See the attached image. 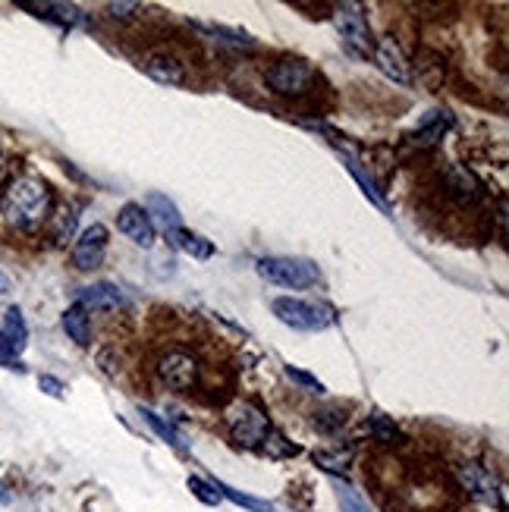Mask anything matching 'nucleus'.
<instances>
[{"label":"nucleus","instance_id":"4","mask_svg":"<svg viewBox=\"0 0 509 512\" xmlns=\"http://www.w3.org/2000/svg\"><path fill=\"white\" fill-rule=\"evenodd\" d=\"M224 421H227V431H230L233 444L245 446V450L261 446L267 440V434H271V418H267L255 403H249V399L233 403L230 409L224 412Z\"/></svg>","mask_w":509,"mask_h":512},{"label":"nucleus","instance_id":"8","mask_svg":"<svg viewBox=\"0 0 509 512\" xmlns=\"http://www.w3.org/2000/svg\"><path fill=\"white\" fill-rule=\"evenodd\" d=\"M110 233L104 223H91V227H85L79 233V239H76L73 245V268L76 270H95L104 264V255H107V243H110Z\"/></svg>","mask_w":509,"mask_h":512},{"label":"nucleus","instance_id":"12","mask_svg":"<svg viewBox=\"0 0 509 512\" xmlns=\"http://www.w3.org/2000/svg\"><path fill=\"white\" fill-rule=\"evenodd\" d=\"M145 76L167 88H179L189 82V73H186V63L177 60L173 54H151L145 60Z\"/></svg>","mask_w":509,"mask_h":512},{"label":"nucleus","instance_id":"24","mask_svg":"<svg viewBox=\"0 0 509 512\" xmlns=\"http://www.w3.org/2000/svg\"><path fill=\"white\" fill-rule=\"evenodd\" d=\"M346 167H349V173L359 180V186H362V192H365L368 198H371L374 204H378L380 211H387V202H384V196H380V189H378V182L371 180V176L365 173V170L359 167V161H355L353 155H346Z\"/></svg>","mask_w":509,"mask_h":512},{"label":"nucleus","instance_id":"29","mask_svg":"<svg viewBox=\"0 0 509 512\" xmlns=\"http://www.w3.org/2000/svg\"><path fill=\"white\" fill-rule=\"evenodd\" d=\"M189 491L195 493L204 506H218L220 503V493L214 491V484H208V481L198 478V475H192V478H189Z\"/></svg>","mask_w":509,"mask_h":512},{"label":"nucleus","instance_id":"13","mask_svg":"<svg viewBox=\"0 0 509 512\" xmlns=\"http://www.w3.org/2000/svg\"><path fill=\"white\" fill-rule=\"evenodd\" d=\"M374 63H378V69L387 79H394V82H409V67H406V57H402V51H400V44H396L394 38H380L378 44H374Z\"/></svg>","mask_w":509,"mask_h":512},{"label":"nucleus","instance_id":"38","mask_svg":"<svg viewBox=\"0 0 509 512\" xmlns=\"http://www.w3.org/2000/svg\"><path fill=\"white\" fill-rule=\"evenodd\" d=\"M10 500V493H7V487H4V481H0V503H7Z\"/></svg>","mask_w":509,"mask_h":512},{"label":"nucleus","instance_id":"17","mask_svg":"<svg viewBox=\"0 0 509 512\" xmlns=\"http://www.w3.org/2000/svg\"><path fill=\"white\" fill-rule=\"evenodd\" d=\"M0 343L7 346L10 356L20 358V352L28 346V327H26V317H22V311L16 308H7V315H4V327H0Z\"/></svg>","mask_w":509,"mask_h":512},{"label":"nucleus","instance_id":"10","mask_svg":"<svg viewBox=\"0 0 509 512\" xmlns=\"http://www.w3.org/2000/svg\"><path fill=\"white\" fill-rule=\"evenodd\" d=\"M116 229H120L130 243L142 245V249H151V245H155V223H151V217L145 214L142 204H136V202L120 208V214H116Z\"/></svg>","mask_w":509,"mask_h":512},{"label":"nucleus","instance_id":"9","mask_svg":"<svg viewBox=\"0 0 509 512\" xmlns=\"http://www.w3.org/2000/svg\"><path fill=\"white\" fill-rule=\"evenodd\" d=\"M456 478L459 484L469 491V497L481 500V503H490V506H500V484H497L494 472H488L484 465L478 462H462L456 465Z\"/></svg>","mask_w":509,"mask_h":512},{"label":"nucleus","instance_id":"16","mask_svg":"<svg viewBox=\"0 0 509 512\" xmlns=\"http://www.w3.org/2000/svg\"><path fill=\"white\" fill-rule=\"evenodd\" d=\"M22 10H32L35 16H41V20L48 22H57V26L63 28H73V26H85V13H82L79 7H73V4H20Z\"/></svg>","mask_w":509,"mask_h":512},{"label":"nucleus","instance_id":"33","mask_svg":"<svg viewBox=\"0 0 509 512\" xmlns=\"http://www.w3.org/2000/svg\"><path fill=\"white\" fill-rule=\"evenodd\" d=\"M136 10H142L139 4H107V13L114 16V20H130Z\"/></svg>","mask_w":509,"mask_h":512},{"label":"nucleus","instance_id":"36","mask_svg":"<svg viewBox=\"0 0 509 512\" xmlns=\"http://www.w3.org/2000/svg\"><path fill=\"white\" fill-rule=\"evenodd\" d=\"M4 180H7V157L0 155V186H4Z\"/></svg>","mask_w":509,"mask_h":512},{"label":"nucleus","instance_id":"11","mask_svg":"<svg viewBox=\"0 0 509 512\" xmlns=\"http://www.w3.org/2000/svg\"><path fill=\"white\" fill-rule=\"evenodd\" d=\"M443 192H447L456 204H462V208H469V204H475L478 198L484 196L481 182L465 167H447V173H443Z\"/></svg>","mask_w":509,"mask_h":512},{"label":"nucleus","instance_id":"25","mask_svg":"<svg viewBox=\"0 0 509 512\" xmlns=\"http://www.w3.org/2000/svg\"><path fill=\"white\" fill-rule=\"evenodd\" d=\"M195 28H202V32H208V35H214V38L227 41V44H233V48H251V44H255V41H251L245 32H239V28L214 26V22H195Z\"/></svg>","mask_w":509,"mask_h":512},{"label":"nucleus","instance_id":"37","mask_svg":"<svg viewBox=\"0 0 509 512\" xmlns=\"http://www.w3.org/2000/svg\"><path fill=\"white\" fill-rule=\"evenodd\" d=\"M0 292H10V276L0 270Z\"/></svg>","mask_w":509,"mask_h":512},{"label":"nucleus","instance_id":"35","mask_svg":"<svg viewBox=\"0 0 509 512\" xmlns=\"http://www.w3.org/2000/svg\"><path fill=\"white\" fill-rule=\"evenodd\" d=\"M0 364H4V368H10V371H26V368L20 364V358L10 356L7 346H4V343H0Z\"/></svg>","mask_w":509,"mask_h":512},{"label":"nucleus","instance_id":"2","mask_svg":"<svg viewBox=\"0 0 509 512\" xmlns=\"http://www.w3.org/2000/svg\"><path fill=\"white\" fill-rule=\"evenodd\" d=\"M271 311L277 315L280 324L292 327V331L302 333H318L327 331L333 321H337V311L324 302H306V299H292V296H280L271 302Z\"/></svg>","mask_w":509,"mask_h":512},{"label":"nucleus","instance_id":"18","mask_svg":"<svg viewBox=\"0 0 509 512\" xmlns=\"http://www.w3.org/2000/svg\"><path fill=\"white\" fill-rule=\"evenodd\" d=\"M63 331H67V337L73 340L76 346H89L91 343V317L89 311L82 308V305H69L67 311H63Z\"/></svg>","mask_w":509,"mask_h":512},{"label":"nucleus","instance_id":"5","mask_svg":"<svg viewBox=\"0 0 509 512\" xmlns=\"http://www.w3.org/2000/svg\"><path fill=\"white\" fill-rule=\"evenodd\" d=\"M258 276H265L267 284L277 286H290V290H308L321 280V270L314 261L308 258H286V255H274V258H261L255 264Z\"/></svg>","mask_w":509,"mask_h":512},{"label":"nucleus","instance_id":"1","mask_svg":"<svg viewBox=\"0 0 509 512\" xmlns=\"http://www.w3.org/2000/svg\"><path fill=\"white\" fill-rule=\"evenodd\" d=\"M51 208H54V198H51L48 182L28 173L10 180L0 196V214L16 229L41 227L51 217Z\"/></svg>","mask_w":509,"mask_h":512},{"label":"nucleus","instance_id":"27","mask_svg":"<svg viewBox=\"0 0 509 512\" xmlns=\"http://www.w3.org/2000/svg\"><path fill=\"white\" fill-rule=\"evenodd\" d=\"M51 217H54V239H57V243H67V239L73 236L76 217H79V214H76V208H73V204H63V208L54 211Z\"/></svg>","mask_w":509,"mask_h":512},{"label":"nucleus","instance_id":"28","mask_svg":"<svg viewBox=\"0 0 509 512\" xmlns=\"http://www.w3.org/2000/svg\"><path fill=\"white\" fill-rule=\"evenodd\" d=\"M283 371H286V378H290L292 384H299V387H302V390H306V393H318V396H321V393H324V384H321V380L314 378V374H308V371H302V368H292V364H286Z\"/></svg>","mask_w":509,"mask_h":512},{"label":"nucleus","instance_id":"21","mask_svg":"<svg viewBox=\"0 0 509 512\" xmlns=\"http://www.w3.org/2000/svg\"><path fill=\"white\" fill-rule=\"evenodd\" d=\"M139 415H142L145 421H148V428H151V431L157 434V437L163 440V444H170V446H173V450H179V452L186 450V440H183V434H179L177 428L170 425V421H163V418L157 415V412H151V409H139Z\"/></svg>","mask_w":509,"mask_h":512},{"label":"nucleus","instance_id":"15","mask_svg":"<svg viewBox=\"0 0 509 512\" xmlns=\"http://www.w3.org/2000/svg\"><path fill=\"white\" fill-rule=\"evenodd\" d=\"M76 305L82 308H98V311H116L123 305V292L120 286L114 284H91V286H82L76 290Z\"/></svg>","mask_w":509,"mask_h":512},{"label":"nucleus","instance_id":"23","mask_svg":"<svg viewBox=\"0 0 509 512\" xmlns=\"http://www.w3.org/2000/svg\"><path fill=\"white\" fill-rule=\"evenodd\" d=\"M333 491H337L339 512H374L371 506H368V500L362 497L353 484H346V481H337V484H333Z\"/></svg>","mask_w":509,"mask_h":512},{"label":"nucleus","instance_id":"34","mask_svg":"<svg viewBox=\"0 0 509 512\" xmlns=\"http://www.w3.org/2000/svg\"><path fill=\"white\" fill-rule=\"evenodd\" d=\"M38 387H41L44 393H48V396H63V384H60L57 378H51V374H41Z\"/></svg>","mask_w":509,"mask_h":512},{"label":"nucleus","instance_id":"32","mask_svg":"<svg viewBox=\"0 0 509 512\" xmlns=\"http://www.w3.org/2000/svg\"><path fill=\"white\" fill-rule=\"evenodd\" d=\"M261 446L267 450V456H296L299 452V446H290L280 434H267V440Z\"/></svg>","mask_w":509,"mask_h":512},{"label":"nucleus","instance_id":"20","mask_svg":"<svg viewBox=\"0 0 509 512\" xmlns=\"http://www.w3.org/2000/svg\"><path fill=\"white\" fill-rule=\"evenodd\" d=\"M170 236V243L177 245V249H183L186 255H192V258H198V261H204V258H211L214 255V245L208 243L204 236H198V233H189V229H173V233H167Z\"/></svg>","mask_w":509,"mask_h":512},{"label":"nucleus","instance_id":"3","mask_svg":"<svg viewBox=\"0 0 509 512\" xmlns=\"http://www.w3.org/2000/svg\"><path fill=\"white\" fill-rule=\"evenodd\" d=\"M265 85L280 98H306L318 85V73L312 63L286 57V60H277L265 69Z\"/></svg>","mask_w":509,"mask_h":512},{"label":"nucleus","instance_id":"26","mask_svg":"<svg viewBox=\"0 0 509 512\" xmlns=\"http://www.w3.org/2000/svg\"><path fill=\"white\" fill-rule=\"evenodd\" d=\"M365 431L371 434L374 440H380V444H400V440H402L400 428H396L394 421H390V418H384V415H371V418H368Z\"/></svg>","mask_w":509,"mask_h":512},{"label":"nucleus","instance_id":"14","mask_svg":"<svg viewBox=\"0 0 509 512\" xmlns=\"http://www.w3.org/2000/svg\"><path fill=\"white\" fill-rule=\"evenodd\" d=\"M449 126H453V116H449L447 110H431V114L418 123V129L409 135V145H412V148H421V151L434 148L443 135H447Z\"/></svg>","mask_w":509,"mask_h":512},{"label":"nucleus","instance_id":"19","mask_svg":"<svg viewBox=\"0 0 509 512\" xmlns=\"http://www.w3.org/2000/svg\"><path fill=\"white\" fill-rule=\"evenodd\" d=\"M145 214L151 217V223H161L167 233H173V229H179V211L177 204L170 202V198H163L161 192H151L148 198H145Z\"/></svg>","mask_w":509,"mask_h":512},{"label":"nucleus","instance_id":"31","mask_svg":"<svg viewBox=\"0 0 509 512\" xmlns=\"http://www.w3.org/2000/svg\"><path fill=\"white\" fill-rule=\"evenodd\" d=\"M314 462H318L321 468H327V472H333V468H346L349 452H327V450H314Z\"/></svg>","mask_w":509,"mask_h":512},{"label":"nucleus","instance_id":"6","mask_svg":"<svg viewBox=\"0 0 509 512\" xmlns=\"http://www.w3.org/2000/svg\"><path fill=\"white\" fill-rule=\"evenodd\" d=\"M333 26H337L339 41L349 51H355V54H371L374 51L371 28H368V20L359 4H337L333 7Z\"/></svg>","mask_w":509,"mask_h":512},{"label":"nucleus","instance_id":"30","mask_svg":"<svg viewBox=\"0 0 509 512\" xmlns=\"http://www.w3.org/2000/svg\"><path fill=\"white\" fill-rule=\"evenodd\" d=\"M314 425H318L321 431H339V428L346 425V415L339 409H321L318 415H314Z\"/></svg>","mask_w":509,"mask_h":512},{"label":"nucleus","instance_id":"22","mask_svg":"<svg viewBox=\"0 0 509 512\" xmlns=\"http://www.w3.org/2000/svg\"><path fill=\"white\" fill-rule=\"evenodd\" d=\"M211 484H214V491L220 493V500H230V503L243 506V509H251V512H274V503H267V500L249 497V493L236 491V487L224 484V481H211Z\"/></svg>","mask_w":509,"mask_h":512},{"label":"nucleus","instance_id":"7","mask_svg":"<svg viewBox=\"0 0 509 512\" xmlns=\"http://www.w3.org/2000/svg\"><path fill=\"white\" fill-rule=\"evenodd\" d=\"M157 378L177 393H192L198 387V358L186 349H167L155 364Z\"/></svg>","mask_w":509,"mask_h":512}]
</instances>
